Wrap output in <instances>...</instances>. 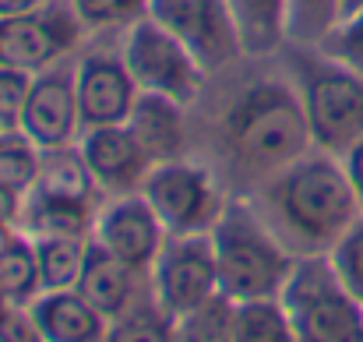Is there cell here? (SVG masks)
Returning <instances> with one entry per match:
<instances>
[{"mask_svg":"<svg viewBox=\"0 0 363 342\" xmlns=\"http://www.w3.org/2000/svg\"><path fill=\"white\" fill-rule=\"evenodd\" d=\"M141 194L148 198V205L155 209L159 223L169 236L212 233L219 216L226 212L212 173L194 162H184V159L152 166Z\"/></svg>","mask_w":363,"mask_h":342,"instance_id":"52a82bcc","label":"cell"},{"mask_svg":"<svg viewBox=\"0 0 363 342\" xmlns=\"http://www.w3.org/2000/svg\"><path fill=\"white\" fill-rule=\"evenodd\" d=\"M342 18V0H289L286 7V39L318 46Z\"/></svg>","mask_w":363,"mask_h":342,"instance_id":"d4e9b609","label":"cell"},{"mask_svg":"<svg viewBox=\"0 0 363 342\" xmlns=\"http://www.w3.org/2000/svg\"><path fill=\"white\" fill-rule=\"evenodd\" d=\"M121 57L141 92L169 96L180 106H191L201 92V82H205L201 64L184 50V43L177 35H169L148 14L130 25Z\"/></svg>","mask_w":363,"mask_h":342,"instance_id":"8992f818","label":"cell"},{"mask_svg":"<svg viewBox=\"0 0 363 342\" xmlns=\"http://www.w3.org/2000/svg\"><path fill=\"white\" fill-rule=\"evenodd\" d=\"M279 300L296 342H363V304L342 286L325 254L296 261Z\"/></svg>","mask_w":363,"mask_h":342,"instance_id":"277c9868","label":"cell"},{"mask_svg":"<svg viewBox=\"0 0 363 342\" xmlns=\"http://www.w3.org/2000/svg\"><path fill=\"white\" fill-rule=\"evenodd\" d=\"M78 123H82V114H78L74 71H60V67L39 71L32 78V92L18 116V131L39 152H50V148L71 145Z\"/></svg>","mask_w":363,"mask_h":342,"instance_id":"8fae6325","label":"cell"},{"mask_svg":"<svg viewBox=\"0 0 363 342\" xmlns=\"http://www.w3.org/2000/svg\"><path fill=\"white\" fill-rule=\"evenodd\" d=\"M318 53L339 60L342 67L357 71L363 78V11H353L339 18V25L318 43Z\"/></svg>","mask_w":363,"mask_h":342,"instance_id":"4316f807","label":"cell"},{"mask_svg":"<svg viewBox=\"0 0 363 342\" xmlns=\"http://www.w3.org/2000/svg\"><path fill=\"white\" fill-rule=\"evenodd\" d=\"M7 240H11V233H7V226H0V247H4Z\"/></svg>","mask_w":363,"mask_h":342,"instance_id":"d590c367","label":"cell"},{"mask_svg":"<svg viewBox=\"0 0 363 342\" xmlns=\"http://www.w3.org/2000/svg\"><path fill=\"white\" fill-rule=\"evenodd\" d=\"M233 318H237V300L226 293L208 297L194 311L177 318V339L180 342H233Z\"/></svg>","mask_w":363,"mask_h":342,"instance_id":"603a6c76","label":"cell"},{"mask_svg":"<svg viewBox=\"0 0 363 342\" xmlns=\"http://www.w3.org/2000/svg\"><path fill=\"white\" fill-rule=\"evenodd\" d=\"M300 103L318 152L342 159L363 138V78L318 53L300 60Z\"/></svg>","mask_w":363,"mask_h":342,"instance_id":"5b68a950","label":"cell"},{"mask_svg":"<svg viewBox=\"0 0 363 342\" xmlns=\"http://www.w3.org/2000/svg\"><path fill=\"white\" fill-rule=\"evenodd\" d=\"M328 258H332L342 286L363 304V216L339 236V243L332 247Z\"/></svg>","mask_w":363,"mask_h":342,"instance_id":"f546056e","label":"cell"},{"mask_svg":"<svg viewBox=\"0 0 363 342\" xmlns=\"http://www.w3.org/2000/svg\"><path fill=\"white\" fill-rule=\"evenodd\" d=\"M4 131H7V127H4V120H0V134H4Z\"/></svg>","mask_w":363,"mask_h":342,"instance_id":"74e56055","label":"cell"},{"mask_svg":"<svg viewBox=\"0 0 363 342\" xmlns=\"http://www.w3.org/2000/svg\"><path fill=\"white\" fill-rule=\"evenodd\" d=\"M32 78H35L32 71L0 64V120L7 131H18V116H21V106L32 92Z\"/></svg>","mask_w":363,"mask_h":342,"instance_id":"4dcf8cb0","label":"cell"},{"mask_svg":"<svg viewBox=\"0 0 363 342\" xmlns=\"http://www.w3.org/2000/svg\"><path fill=\"white\" fill-rule=\"evenodd\" d=\"M353 11H363V0H342V18L353 14Z\"/></svg>","mask_w":363,"mask_h":342,"instance_id":"e575fe53","label":"cell"},{"mask_svg":"<svg viewBox=\"0 0 363 342\" xmlns=\"http://www.w3.org/2000/svg\"><path fill=\"white\" fill-rule=\"evenodd\" d=\"M39 148L21 134V131H4L0 134V184L14 191H28L39 177Z\"/></svg>","mask_w":363,"mask_h":342,"instance_id":"484cf974","label":"cell"},{"mask_svg":"<svg viewBox=\"0 0 363 342\" xmlns=\"http://www.w3.org/2000/svg\"><path fill=\"white\" fill-rule=\"evenodd\" d=\"M82 32V18L67 4H43L39 11L0 18V64L21 71H46L57 57H64Z\"/></svg>","mask_w":363,"mask_h":342,"instance_id":"30bf717a","label":"cell"},{"mask_svg":"<svg viewBox=\"0 0 363 342\" xmlns=\"http://www.w3.org/2000/svg\"><path fill=\"white\" fill-rule=\"evenodd\" d=\"M307 145L303 103L282 82H254L223 116V148L247 173H279L307 155Z\"/></svg>","mask_w":363,"mask_h":342,"instance_id":"7a4b0ae2","label":"cell"},{"mask_svg":"<svg viewBox=\"0 0 363 342\" xmlns=\"http://www.w3.org/2000/svg\"><path fill=\"white\" fill-rule=\"evenodd\" d=\"M127 131L134 134L152 166L173 162L184 152V106L159 92H138L127 116Z\"/></svg>","mask_w":363,"mask_h":342,"instance_id":"9a60e30c","label":"cell"},{"mask_svg":"<svg viewBox=\"0 0 363 342\" xmlns=\"http://www.w3.org/2000/svg\"><path fill=\"white\" fill-rule=\"evenodd\" d=\"M268 209L282 233L307 254L332 250L363 216L342 159L318 152L300 155L268 184Z\"/></svg>","mask_w":363,"mask_h":342,"instance_id":"6da1fadb","label":"cell"},{"mask_svg":"<svg viewBox=\"0 0 363 342\" xmlns=\"http://www.w3.org/2000/svg\"><path fill=\"white\" fill-rule=\"evenodd\" d=\"M342 166H346V173H350V184H353L357 202H360V209H363V138L342 155Z\"/></svg>","mask_w":363,"mask_h":342,"instance_id":"d6a6232c","label":"cell"},{"mask_svg":"<svg viewBox=\"0 0 363 342\" xmlns=\"http://www.w3.org/2000/svg\"><path fill=\"white\" fill-rule=\"evenodd\" d=\"M152 268H155V300L173 321L219 293L212 233L169 236Z\"/></svg>","mask_w":363,"mask_h":342,"instance_id":"9c48e42d","label":"cell"},{"mask_svg":"<svg viewBox=\"0 0 363 342\" xmlns=\"http://www.w3.org/2000/svg\"><path fill=\"white\" fill-rule=\"evenodd\" d=\"M134 268L123 265L113 250H106L99 240L85 247L82 275H78V293L103 314V318H123L134 297Z\"/></svg>","mask_w":363,"mask_h":342,"instance_id":"e0dca14e","label":"cell"},{"mask_svg":"<svg viewBox=\"0 0 363 342\" xmlns=\"http://www.w3.org/2000/svg\"><path fill=\"white\" fill-rule=\"evenodd\" d=\"M74 92H78L82 127H110V123H127L141 89L134 85L123 57L89 53L74 67Z\"/></svg>","mask_w":363,"mask_h":342,"instance_id":"7c38bea8","label":"cell"},{"mask_svg":"<svg viewBox=\"0 0 363 342\" xmlns=\"http://www.w3.org/2000/svg\"><path fill=\"white\" fill-rule=\"evenodd\" d=\"M39 286V261H35V247H28L25 240L11 236L0 247V293L11 304H28L35 297Z\"/></svg>","mask_w":363,"mask_h":342,"instance_id":"cb8c5ba5","label":"cell"},{"mask_svg":"<svg viewBox=\"0 0 363 342\" xmlns=\"http://www.w3.org/2000/svg\"><path fill=\"white\" fill-rule=\"evenodd\" d=\"M233 342H296L279 297L240 300L233 318Z\"/></svg>","mask_w":363,"mask_h":342,"instance_id":"44dd1931","label":"cell"},{"mask_svg":"<svg viewBox=\"0 0 363 342\" xmlns=\"http://www.w3.org/2000/svg\"><path fill=\"white\" fill-rule=\"evenodd\" d=\"M96 187H99V184H96V177H92L85 155H82V148L71 152V148L64 145V148L43 152V159H39V177H35V184H32L28 191L39 194V198L92 202V191H96Z\"/></svg>","mask_w":363,"mask_h":342,"instance_id":"ac0fdd59","label":"cell"},{"mask_svg":"<svg viewBox=\"0 0 363 342\" xmlns=\"http://www.w3.org/2000/svg\"><path fill=\"white\" fill-rule=\"evenodd\" d=\"M7 304H11V300H7V297L0 293V314H4V307H7Z\"/></svg>","mask_w":363,"mask_h":342,"instance_id":"8d00e7d4","label":"cell"},{"mask_svg":"<svg viewBox=\"0 0 363 342\" xmlns=\"http://www.w3.org/2000/svg\"><path fill=\"white\" fill-rule=\"evenodd\" d=\"M0 342H46L35 318H32V307L25 311V304H7L4 314H0Z\"/></svg>","mask_w":363,"mask_h":342,"instance_id":"1f68e13d","label":"cell"},{"mask_svg":"<svg viewBox=\"0 0 363 342\" xmlns=\"http://www.w3.org/2000/svg\"><path fill=\"white\" fill-rule=\"evenodd\" d=\"M148 18L177 35L205 75L223 71L226 64L243 57L226 0H148Z\"/></svg>","mask_w":363,"mask_h":342,"instance_id":"ba28073f","label":"cell"},{"mask_svg":"<svg viewBox=\"0 0 363 342\" xmlns=\"http://www.w3.org/2000/svg\"><path fill=\"white\" fill-rule=\"evenodd\" d=\"M25 223L35 236H85L92 226L89 202H67V198H39L32 194L25 205Z\"/></svg>","mask_w":363,"mask_h":342,"instance_id":"7402d4cb","label":"cell"},{"mask_svg":"<svg viewBox=\"0 0 363 342\" xmlns=\"http://www.w3.org/2000/svg\"><path fill=\"white\" fill-rule=\"evenodd\" d=\"M96 233H99L96 240L106 250H113L123 265H130L134 272L152 268L162 250V223L145 194L141 198L123 194L113 205H106L96 223Z\"/></svg>","mask_w":363,"mask_h":342,"instance_id":"4fadbf2b","label":"cell"},{"mask_svg":"<svg viewBox=\"0 0 363 342\" xmlns=\"http://www.w3.org/2000/svg\"><path fill=\"white\" fill-rule=\"evenodd\" d=\"M43 4H50V0H0V18L28 14V11H39Z\"/></svg>","mask_w":363,"mask_h":342,"instance_id":"836d02e7","label":"cell"},{"mask_svg":"<svg viewBox=\"0 0 363 342\" xmlns=\"http://www.w3.org/2000/svg\"><path fill=\"white\" fill-rule=\"evenodd\" d=\"M32 318L46 342H106V318L78 293L53 289L32 300Z\"/></svg>","mask_w":363,"mask_h":342,"instance_id":"2e32d148","label":"cell"},{"mask_svg":"<svg viewBox=\"0 0 363 342\" xmlns=\"http://www.w3.org/2000/svg\"><path fill=\"white\" fill-rule=\"evenodd\" d=\"M166 318L169 314L162 307L159 311H130L110 329L106 342H180L177 329H169Z\"/></svg>","mask_w":363,"mask_h":342,"instance_id":"f1b7e54d","label":"cell"},{"mask_svg":"<svg viewBox=\"0 0 363 342\" xmlns=\"http://www.w3.org/2000/svg\"><path fill=\"white\" fill-rule=\"evenodd\" d=\"M243 57H261L282 46L286 39V7L289 0H226Z\"/></svg>","mask_w":363,"mask_h":342,"instance_id":"d6986e66","label":"cell"},{"mask_svg":"<svg viewBox=\"0 0 363 342\" xmlns=\"http://www.w3.org/2000/svg\"><path fill=\"white\" fill-rule=\"evenodd\" d=\"M35 261H39V286L43 293L53 289H74L85 261V243L78 236H39L35 240Z\"/></svg>","mask_w":363,"mask_h":342,"instance_id":"ffe728a7","label":"cell"},{"mask_svg":"<svg viewBox=\"0 0 363 342\" xmlns=\"http://www.w3.org/2000/svg\"><path fill=\"white\" fill-rule=\"evenodd\" d=\"M82 155L96 177V184L110 194H130L145 187V177L152 170L148 155L127 131V123H110V127H85L82 138Z\"/></svg>","mask_w":363,"mask_h":342,"instance_id":"5bb4252c","label":"cell"},{"mask_svg":"<svg viewBox=\"0 0 363 342\" xmlns=\"http://www.w3.org/2000/svg\"><path fill=\"white\" fill-rule=\"evenodd\" d=\"M74 14L85 28H113V25H134L148 14V0H71Z\"/></svg>","mask_w":363,"mask_h":342,"instance_id":"83f0119b","label":"cell"},{"mask_svg":"<svg viewBox=\"0 0 363 342\" xmlns=\"http://www.w3.org/2000/svg\"><path fill=\"white\" fill-rule=\"evenodd\" d=\"M216 268H219V293L230 300H261L279 297L289 272L293 254L257 223L247 205H230L219 223L212 226Z\"/></svg>","mask_w":363,"mask_h":342,"instance_id":"3957f363","label":"cell"}]
</instances>
